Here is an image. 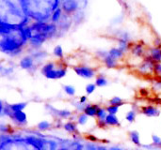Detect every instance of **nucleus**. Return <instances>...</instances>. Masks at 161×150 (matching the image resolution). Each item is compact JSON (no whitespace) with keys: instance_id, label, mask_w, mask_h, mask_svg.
<instances>
[{"instance_id":"obj_1","label":"nucleus","mask_w":161,"mask_h":150,"mask_svg":"<svg viewBox=\"0 0 161 150\" xmlns=\"http://www.w3.org/2000/svg\"><path fill=\"white\" fill-rule=\"evenodd\" d=\"M42 73L47 79H60L66 75L67 70L65 67H56V64L53 62L46 63L41 70Z\"/></svg>"},{"instance_id":"obj_2","label":"nucleus","mask_w":161,"mask_h":150,"mask_svg":"<svg viewBox=\"0 0 161 150\" xmlns=\"http://www.w3.org/2000/svg\"><path fill=\"white\" fill-rule=\"evenodd\" d=\"M155 65L156 62L148 55L138 67V70L143 75L155 74Z\"/></svg>"},{"instance_id":"obj_3","label":"nucleus","mask_w":161,"mask_h":150,"mask_svg":"<svg viewBox=\"0 0 161 150\" xmlns=\"http://www.w3.org/2000/svg\"><path fill=\"white\" fill-rule=\"evenodd\" d=\"M74 70L78 76L85 79H92L95 76V70L86 66H76L74 68Z\"/></svg>"},{"instance_id":"obj_4","label":"nucleus","mask_w":161,"mask_h":150,"mask_svg":"<svg viewBox=\"0 0 161 150\" xmlns=\"http://www.w3.org/2000/svg\"><path fill=\"white\" fill-rule=\"evenodd\" d=\"M8 116L17 125H25V124H26V115L23 111L9 112Z\"/></svg>"},{"instance_id":"obj_5","label":"nucleus","mask_w":161,"mask_h":150,"mask_svg":"<svg viewBox=\"0 0 161 150\" xmlns=\"http://www.w3.org/2000/svg\"><path fill=\"white\" fill-rule=\"evenodd\" d=\"M62 9L66 14H72L78 9V2L76 0H65L62 3Z\"/></svg>"},{"instance_id":"obj_6","label":"nucleus","mask_w":161,"mask_h":150,"mask_svg":"<svg viewBox=\"0 0 161 150\" xmlns=\"http://www.w3.org/2000/svg\"><path fill=\"white\" fill-rule=\"evenodd\" d=\"M142 113L149 117H156L160 115V111L158 107L154 105H147L142 108Z\"/></svg>"},{"instance_id":"obj_7","label":"nucleus","mask_w":161,"mask_h":150,"mask_svg":"<svg viewBox=\"0 0 161 150\" xmlns=\"http://www.w3.org/2000/svg\"><path fill=\"white\" fill-rule=\"evenodd\" d=\"M46 39H48V38L45 35L41 34V33H36V34H33L31 36V38L29 39V41H30L32 46L39 47L46 40Z\"/></svg>"},{"instance_id":"obj_8","label":"nucleus","mask_w":161,"mask_h":150,"mask_svg":"<svg viewBox=\"0 0 161 150\" xmlns=\"http://www.w3.org/2000/svg\"><path fill=\"white\" fill-rule=\"evenodd\" d=\"M148 55L156 62V63H159L161 62V47L158 46H155L149 49V54Z\"/></svg>"},{"instance_id":"obj_9","label":"nucleus","mask_w":161,"mask_h":150,"mask_svg":"<svg viewBox=\"0 0 161 150\" xmlns=\"http://www.w3.org/2000/svg\"><path fill=\"white\" fill-rule=\"evenodd\" d=\"M34 65V60L31 56L27 55L21 59L20 61V67L24 70H30Z\"/></svg>"},{"instance_id":"obj_10","label":"nucleus","mask_w":161,"mask_h":150,"mask_svg":"<svg viewBox=\"0 0 161 150\" xmlns=\"http://www.w3.org/2000/svg\"><path fill=\"white\" fill-rule=\"evenodd\" d=\"M98 109H99V106L96 105V104H88V105H86V107H85V109H84L83 112L88 116L93 117V116H96L97 112H98Z\"/></svg>"},{"instance_id":"obj_11","label":"nucleus","mask_w":161,"mask_h":150,"mask_svg":"<svg viewBox=\"0 0 161 150\" xmlns=\"http://www.w3.org/2000/svg\"><path fill=\"white\" fill-rule=\"evenodd\" d=\"M103 62H104V63L106 64V66H107L108 68H109V69L116 68L117 65H118V60L115 59V58H113L112 56H110L109 54H108L104 57Z\"/></svg>"},{"instance_id":"obj_12","label":"nucleus","mask_w":161,"mask_h":150,"mask_svg":"<svg viewBox=\"0 0 161 150\" xmlns=\"http://www.w3.org/2000/svg\"><path fill=\"white\" fill-rule=\"evenodd\" d=\"M106 124L107 126H120V121L116 115H111L108 114L106 117Z\"/></svg>"},{"instance_id":"obj_13","label":"nucleus","mask_w":161,"mask_h":150,"mask_svg":"<svg viewBox=\"0 0 161 150\" xmlns=\"http://www.w3.org/2000/svg\"><path fill=\"white\" fill-rule=\"evenodd\" d=\"M131 53L134 56H137V57H140L142 56L143 54H144V48L142 44H135L132 49H131Z\"/></svg>"},{"instance_id":"obj_14","label":"nucleus","mask_w":161,"mask_h":150,"mask_svg":"<svg viewBox=\"0 0 161 150\" xmlns=\"http://www.w3.org/2000/svg\"><path fill=\"white\" fill-rule=\"evenodd\" d=\"M108 54H109V55L112 56L113 58L119 60V59H121V58L124 56L125 52H123L120 48H116V47H115V48L110 49V50L108 51Z\"/></svg>"},{"instance_id":"obj_15","label":"nucleus","mask_w":161,"mask_h":150,"mask_svg":"<svg viewBox=\"0 0 161 150\" xmlns=\"http://www.w3.org/2000/svg\"><path fill=\"white\" fill-rule=\"evenodd\" d=\"M108 115L107 109L105 108H102V107H99L98 109V112H97V115H96V117L98 119V122H106V117Z\"/></svg>"},{"instance_id":"obj_16","label":"nucleus","mask_w":161,"mask_h":150,"mask_svg":"<svg viewBox=\"0 0 161 150\" xmlns=\"http://www.w3.org/2000/svg\"><path fill=\"white\" fill-rule=\"evenodd\" d=\"M25 107H26V103H25V102H20V103H15V104H10V105H8L9 112L23 111Z\"/></svg>"},{"instance_id":"obj_17","label":"nucleus","mask_w":161,"mask_h":150,"mask_svg":"<svg viewBox=\"0 0 161 150\" xmlns=\"http://www.w3.org/2000/svg\"><path fill=\"white\" fill-rule=\"evenodd\" d=\"M61 17H62V9L57 8L53 11V13H52L51 20H52L53 23H58V22L60 21Z\"/></svg>"},{"instance_id":"obj_18","label":"nucleus","mask_w":161,"mask_h":150,"mask_svg":"<svg viewBox=\"0 0 161 150\" xmlns=\"http://www.w3.org/2000/svg\"><path fill=\"white\" fill-rule=\"evenodd\" d=\"M64 130L69 132V133H75L77 132V127H76V124L74 123V122H67L64 124Z\"/></svg>"},{"instance_id":"obj_19","label":"nucleus","mask_w":161,"mask_h":150,"mask_svg":"<svg viewBox=\"0 0 161 150\" xmlns=\"http://www.w3.org/2000/svg\"><path fill=\"white\" fill-rule=\"evenodd\" d=\"M130 140L132 143H134L136 146H141V140H140V133L137 131H133L129 133Z\"/></svg>"},{"instance_id":"obj_20","label":"nucleus","mask_w":161,"mask_h":150,"mask_svg":"<svg viewBox=\"0 0 161 150\" xmlns=\"http://www.w3.org/2000/svg\"><path fill=\"white\" fill-rule=\"evenodd\" d=\"M97 86H99V87H104V86H106V85H108V80L104 77V76H98L97 78H96V80H95V83H94Z\"/></svg>"},{"instance_id":"obj_21","label":"nucleus","mask_w":161,"mask_h":150,"mask_svg":"<svg viewBox=\"0 0 161 150\" xmlns=\"http://www.w3.org/2000/svg\"><path fill=\"white\" fill-rule=\"evenodd\" d=\"M109 105H115V106H122L124 104V101L120 97H114L108 101Z\"/></svg>"},{"instance_id":"obj_22","label":"nucleus","mask_w":161,"mask_h":150,"mask_svg":"<svg viewBox=\"0 0 161 150\" xmlns=\"http://www.w3.org/2000/svg\"><path fill=\"white\" fill-rule=\"evenodd\" d=\"M123 52H125L129 47H128V39H119V47Z\"/></svg>"},{"instance_id":"obj_23","label":"nucleus","mask_w":161,"mask_h":150,"mask_svg":"<svg viewBox=\"0 0 161 150\" xmlns=\"http://www.w3.org/2000/svg\"><path fill=\"white\" fill-rule=\"evenodd\" d=\"M88 119H89V116L85 113H83V114H81V115L78 116V117H77V123L79 125L83 126V125H85L88 122Z\"/></svg>"},{"instance_id":"obj_24","label":"nucleus","mask_w":161,"mask_h":150,"mask_svg":"<svg viewBox=\"0 0 161 150\" xmlns=\"http://www.w3.org/2000/svg\"><path fill=\"white\" fill-rule=\"evenodd\" d=\"M63 89H64V92L71 97L75 96V88L73 85H64Z\"/></svg>"},{"instance_id":"obj_25","label":"nucleus","mask_w":161,"mask_h":150,"mask_svg":"<svg viewBox=\"0 0 161 150\" xmlns=\"http://www.w3.org/2000/svg\"><path fill=\"white\" fill-rule=\"evenodd\" d=\"M37 128L40 130V131H47L48 129L51 128V124L48 122V121H42L38 124Z\"/></svg>"},{"instance_id":"obj_26","label":"nucleus","mask_w":161,"mask_h":150,"mask_svg":"<svg viewBox=\"0 0 161 150\" xmlns=\"http://www.w3.org/2000/svg\"><path fill=\"white\" fill-rule=\"evenodd\" d=\"M55 56L58 57V58H62L63 57V50H62V47L60 45H58L54 48V51H53Z\"/></svg>"},{"instance_id":"obj_27","label":"nucleus","mask_w":161,"mask_h":150,"mask_svg":"<svg viewBox=\"0 0 161 150\" xmlns=\"http://www.w3.org/2000/svg\"><path fill=\"white\" fill-rule=\"evenodd\" d=\"M136 116H137L136 112H135L134 110H131V111H129V112L126 114L125 118H126V120H127L128 122L132 123V122H134V121H135V119H136Z\"/></svg>"},{"instance_id":"obj_28","label":"nucleus","mask_w":161,"mask_h":150,"mask_svg":"<svg viewBox=\"0 0 161 150\" xmlns=\"http://www.w3.org/2000/svg\"><path fill=\"white\" fill-rule=\"evenodd\" d=\"M107 111L108 114H111V115H116L119 111V106H115V105H109L108 106L107 108Z\"/></svg>"},{"instance_id":"obj_29","label":"nucleus","mask_w":161,"mask_h":150,"mask_svg":"<svg viewBox=\"0 0 161 150\" xmlns=\"http://www.w3.org/2000/svg\"><path fill=\"white\" fill-rule=\"evenodd\" d=\"M58 113H57V115L59 116V117H61V118H67V117H69L72 114H71V112H69V111H66V110H61V111H57Z\"/></svg>"},{"instance_id":"obj_30","label":"nucleus","mask_w":161,"mask_h":150,"mask_svg":"<svg viewBox=\"0 0 161 150\" xmlns=\"http://www.w3.org/2000/svg\"><path fill=\"white\" fill-rule=\"evenodd\" d=\"M96 85L95 84H89L87 86H86V92H87V94L88 95H91L92 93H93L94 92V90H95V88H96Z\"/></svg>"},{"instance_id":"obj_31","label":"nucleus","mask_w":161,"mask_h":150,"mask_svg":"<svg viewBox=\"0 0 161 150\" xmlns=\"http://www.w3.org/2000/svg\"><path fill=\"white\" fill-rule=\"evenodd\" d=\"M152 140H153V144L156 147H160L161 146V138L158 137V135H153L152 136Z\"/></svg>"},{"instance_id":"obj_32","label":"nucleus","mask_w":161,"mask_h":150,"mask_svg":"<svg viewBox=\"0 0 161 150\" xmlns=\"http://www.w3.org/2000/svg\"><path fill=\"white\" fill-rule=\"evenodd\" d=\"M155 75L161 77V62L156 63L155 65Z\"/></svg>"},{"instance_id":"obj_33","label":"nucleus","mask_w":161,"mask_h":150,"mask_svg":"<svg viewBox=\"0 0 161 150\" xmlns=\"http://www.w3.org/2000/svg\"><path fill=\"white\" fill-rule=\"evenodd\" d=\"M87 97L86 96H82L81 98H80V100H79V102L80 103H83V104H85L86 103V101H87Z\"/></svg>"},{"instance_id":"obj_34","label":"nucleus","mask_w":161,"mask_h":150,"mask_svg":"<svg viewBox=\"0 0 161 150\" xmlns=\"http://www.w3.org/2000/svg\"><path fill=\"white\" fill-rule=\"evenodd\" d=\"M89 150H97V148H93V147H92V149H89Z\"/></svg>"},{"instance_id":"obj_35","label":"nucleus","mask_w":161,"mask_h":150,"mask_svg":"<svg viewBox=\"0 0 161 150\" xmlns=\"http://www.w3.org/2000/svg\"><path fill=\"white\" fill-rule=\"evenodd\" d=\"M111 150H122V149H118V148H113V149Z\"/></svg>"},{"instance_id":"obj_36","label":"nucleus","mask_w":161,"mask_h":150,"mask_svg":"<svg viewBox=\"0 0 161 150\" xmlns=\"http://www.w3.org/2000/svg\"><path fill=\"white\" fill-rule=\"evenodd\" d=\"M63 1H65V0H63Z\"/></svg>"},{"instance_id":"obj_37","label":"nucleus","mask_w":161,"mask_h":150,"mask_svg":"<svg viewBox=\"0 0 161 150\" xmlns=\"http://www.w3.org/2000/svg\"><path fill=\"white\" fill-rule=\"evenodd\" d=\"M160 147H161V146H160Z\"/></svg>"}]
</instances>
